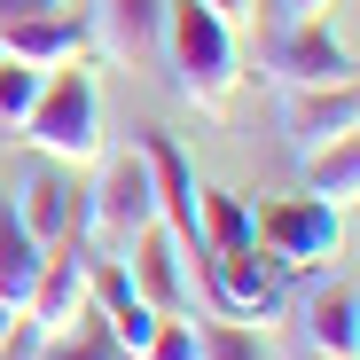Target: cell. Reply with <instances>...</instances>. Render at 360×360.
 <instances>
[{
    "instance_id": "cell-1",
    "label": "cell",
    "mask_w": 360,
    "mask_h": 360,
    "mask_svg": "<svg viewBox=\"0 0 360 360\" xmlns=\"http://www.w3.org/2000/svg\"><path fill=\"white\" fill-rule=\"evenodd\" d=\"M165 63H172V86L204 117H227L243 71H235V24L212 8V0H172L165 8Z\"/></svg>"
},
{
    "instance_id": "cell-2",
    "label": "cell",
    "mask_w": 360,
    "mask_h": 360,
    "mask_svg": "<svg viewBox=\"0 0 360 360\" xmlns=\"http://www.w3.org/2000/svg\"><path fill=\"white\" fill-rule=\"evenodd\" d=\"M24 141L47 165H94L102 157V86H94V71H79V63L47 71L39 79V102L24 117Z\"/></svg>"
},
{
    "instance_id": "cell-3",
    "label": "cell",
    "mask_w": 360,
    "mask_h": 360,
    "mask_svg": "<svg viewBox=\"0 0 360 360\" xmlns=\"http://www.w3.org/2000/svg\"><path fill=\"white\" fill-rule=\"evenodd\" d=\"M204 297H212L227 321L274 329V321H282V306H290V266H282V259H266L259 243L204 251Z\"/></svg>"
},
{
    "instance_id": "cell-4",
    "label": "cell",
    "mask_w": 360,
    "mask_h": 360,
    "mask_svg": "<svg viewBox=\"0 0 360 360\" xmlns=\"http://www.w3.org/2000/svg\"><path fill=\"white\" fill-rule=\"evenodd\" d=\"M251 243L266 259H282L290 274H314V266H329L345 251V212L321 204L314 188L306 196H282V204H259L251 212Z\"/></svg>"
},
{
    "instance_id": "cell-5",
    "label": "cell",
    "mask_w": 360,
    "mask_h": 360,
    "mask_svg": "<svg viewBox=\"0 0 360 360\" xmlns=\"http://www.w3.org/2000/svg\"><path fill=\"white\" fill-rule=\"evenodd\" d=\"M149 219H157V188H149L141 149H134V157H110L102 180H94V196L79 204V243L86 251H126Z\"/></svg>"
},
{
    "instance_id": "cell-6",
    "label": "cell",
    "mask_w": 360,
    "mask_h": 360,
    "mask_svg": "<svg viewBox=\"0 0 360 360\" xmlns=\"http://www.w3.org/2000/svg\"><path fill=\"white\" fill-rule=\"evenodd\" d=\"M117 259H126V274L141 282V297H149L157 314H196V297H204V259L180 243L165 219H149Z\"/></svg>"
},
{
    "instance_id": "cell-7",
    "label": "cell",
    "mask_w": 360,
    "mask_h": 360,
    "mask_svg": "<svg viewBox=\"0 0 360 360\" xmlns=\"http://www.w3.org/2000/svg\"><path fill=\"white\" fill-rule=\"evenodd\" d=\"M86 274H94V251L79 243V235L47 243V266H39V282H32V297H24V321H32L39 337L86 321Z\"/></svg>"
},
{
    "instance_id": "cell-8",
    "label": "cell",
    "mask_w": 360,
    "mask_h": 360,
    "mask_svg": "<svg viewBox=\"0 0 360 360\" xmlns=\"http://www.w3.org/2000/svg\"><path fill=\"white\" fill-rule=\"evenodd\" d=\"M141 165H149V188H157V219H165L180 243L204 259V188H196V165L180 157L165 134H149V141H141Z\"/></svg>"
},
{
    "instance_id": "cell-9",
    "label": "cell",
    "mask_w": 360,
    "mask_h": 360,
    "mask_svg": "<svg viewBox=\"0 0 360 360\" xmlns=\"http://www.w3.org/2000/svg\"><path fill=\"white\" fill-rule=\"evenodd\" d=\"M274 71L290 86H345V79H360L352 47L329 32V16H290V32L274 39Z\"/></svg>"
},
{
    "instance_id": "cell-10",
    "label": "cell",
    "mask_w": 360,
    "mask_h": 360,
    "mask_svg": "<svg viewBox=\"0 0 360 360\" xmlns=\"http://www.w3.org/2000/svg\"><path fill=\"white\" fill-rule=\"evenodd\" d=\"M352 134H360V79H345V86H297V102H290L297 157H321V149H337Z\"/></svg>"
},
{
    "instance_id": "cell-11",
    "label": "cell",
    "mask_w": 360,
    "mask_h": 360,
    "mask_svg": "<svg viewBox=\"0 0 360 360\" xmlns=\"http://www.w3.org/2000/svg\"><path fill=\"white\" fill-rule=\"evenodd\" d=\"M0 55L8 63H32V71H63L86 55V24L63 8V16H24V24H0Z\"/></svg>"
},
{
    "instance_id": "cell-12",
    "label": "cell",
    "mask_w": 360,
    "mask_h": 360,
    "mask_svg": "<svg viewBox=\"0 0 360 360\" xmlns=\"http://www.w3.org/2000/svg\"><path fill=\"white\" fill-rule=\"evenodd\" d=\"M8 212L32 227V243H63V235H79V196H71V180L55 172V165H32L16 180V204Z\"/></svg>"
},
{
    "instance_id": "cell-13",
    "label": "cell",
    "mask_w": 360,
    "mask_h": 360,
    "mask_svg": "<svg viewBox=\"0 0 360 360\" xmlns=\"http://www.w3.org/2000/svg\"><path fill=\"white\" fill-rule=\"evenodd\" d=\"M165 8H172V0H102V8H94L102 55H117V63L157 55V47H165Z\"/></svg>"
},
{
    "instance_id": "cell-14",
    "label": "cell",
    "mask_w": 360,
    "mask_h": 360,
    "mask_svg": "<svg viewBox=\"0 0 360 360\" xmlns=\"http://www.w3.org/2000/svg\"><path fill=\"white\" fill-rule=\"evenodd\" d=\"M306 345L329 360H360V282H329L306 306Z\"/></svg>"
},
{
    "instance_id": "cell-15",
    "label": "cell",
    "mask_w": 360,
    "mask_h": 360,
    "mask_svg": "<svg viewBox=\"0 0 360 360\" xmlns=\"http://www.w3.org/2000/svg\"><path fill=\"white\" fill-rule=\"evenodd\" d=\"M39 266H47V243H32V227L0 204V297H32V282H39Z\"/></svg>"
},
{
    "instance_id": "cell-16",
    "label": "cell",
    "mask_w": 360,
    "mask_h": 360,
    "mask_svg": "<svg viewBox=\"0 0 360 360\" xmlns=\"http://www.w3.org/2000/svg\"><path fill=\"white\" fill-rule=\"evenodd\" d=\"M306 188H314L321 204H337V212L360 204V134L337 141V149H321V157H306Z\"/></svg>"
},
{
    "instance_id": "cell-17",
    "label": "cell",
    "mask_w": 360,
    "mask_h": 360,
    "mask_svg": "<svg viewBox=\"0 0 360 360\" xmlns=\"http://www.w3.org/2000/svg\"><path fill=\"white\" fill-rule=\"evenodd\" d=\"M196 352H204V360H274L266 329H251V321H212V329H196Z\"/></svg>"
},
{
    "instance_id": "cell-18",
    "label": "cell",
    "mask_w": 360,
    "mask_h": 360,
    "mask_svg": "<svg viewBox=\"0 0 360 360\" xmlns=\"http://www.w3.org/2000/svg\"><path fill=\"white\" fill-rule=\"evenodd\" d=\"M227 243H251V204L227 188H204V251H227Z\"/></svg>"
},
{
    "instance_id": "cell-19",
    "label": "cell",
    "mask_w": 360,
    "mask_h": 360,
    "mask_svg": "<svg viewBox=\"0 0 360 360\" xmlns=\"http://www.w3.org/2000/svg\"><path fill=\"white\" fill-rule=\"evenodd\" d=\"M39 79H47V71H32V63H8V55H0V117H8V126H24V117H32V102H39Z\"/></svg>"
},
{
    "instance_id": "cell-20",
    "label": "cell",
    "mask_w": 360,
    "mask_h": 360,
    "mask_svg": "<svg viewBox=\"0 0 360 360\" xmlns=\"http://www.w3.org/2000/svg\"><path fill=\"white\" fill-rule=\"evenodd\" d=\"M39 360H117V345H110L102 329H55V337L39 345Z\"/></svg>"
},
{
    "instance_id": "cell-21",
    "label": "cell",
    "mask_w": 360,
    "mask_h": 360,
    "mask_svg": "<svg viewBox=\"0 0 360 360\" xmlns=\"http://www.w3.org/2000/svg\"><path fill=\"white\" fill-rule=\"evenodd\" d=\"M141 360H204V352H196V321H188V314H165Z\"/></svg>"
},
{
    "instance_id": "cell-22",
    "label": "cell",
    "mask_w": 360,
    "mask_h": 360,
    "mask_svg": "<svg viewBox=\"0 0 360 360\" xmlns=\"http://www.w3.org/2000/svg\"><path fill=\"white\" fill-rule=\"evenodd\" d=\"M71 0H0V24H24V16H63Z\"/></svg>"
},
{
    "instance_id": "cell-23",
    "label": "cell",
    "mask_w": 360,
    "mask_h": 360,
    "mask_svg": "<svg viewBox=\"0 0 360 360\" xmlns=\"http://www.w3.org/2000/svg\"><path fill=\"white\" fill-rule=\"evenodd\" d=\"M24 337V306H16V297H0V352H8Z\"/></svg>"
},
{
    "instance_id": "cell-24",
    "label": "cell",
    "mask_w": 360,
    "mask_h": 360,
    "mask_svg": "<svg viewBox=\"0 0 360 360\" xmlns=\"http://www.w3.org/2000/svg\"><path fill=\"white\" fill-rule=\"evenodd\" d=\"M290 16H329V0H282Z\"/></svg>"
},
{
    "instance_id": "cell-25",
    "label": "cell",
    "mask_w": 360,
    "mask_h": 360,
    "mask_svg": "<svg viewBox=\"0 0 360 360\" xmlns=\"http://www.w3.org/2000/svg\"><path fill=\"white\" fill-rule=\"evenodd\" d=\"M212 8H219V16H227V24H235V16H243V8H251V0H212Z\"/></svg>"
},
{
    "instance_id": "cell-26",
    "label": "cell",
    "mask_w": 360,
    "mask_h": 360,
    "mask_svg": "<svg viewBox=\"0 0 360 360\" xmlns=\"http://www.w3.org/2000/svg\"><path fill=\"white\" fill-rule=\"evenodd\" d=\"M306 360H329V352H314V345H306Z\"/></svg>"
}]
</instances>
